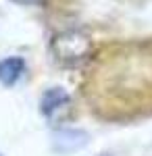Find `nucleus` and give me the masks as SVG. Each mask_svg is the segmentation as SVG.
Returning a JSON list of instances; mask_svg holds the SVG:
<instances>
[{
	"mask_svg": "<svg viewBox=\"0 0 152 156\" xmlns=\"http://www.w3.org/2000/svg\"><path fill=\"white\" fill-rule=\"evenodd\" d=\"M50 50L54 58L65 67H75L90 58L92 54V40L81 31H63L50 42Z\"/></svg>",
	"mask_w": 152,
	"mask_h": 156,
	"instance_id": "f257e3e1",
	"label": "nucleus"
},
{
	"mask_svg": "<svg viewBox=\"0 0 152 156\" xmlns=\"http://www.w3.org/2000/svg\"><path fill=\"white\" fill-rule=\"evenodd\" d=\"M85 144H88V133H83L81 129H60L52 137V148L60 154L75 152Z\"/></svg>",
	"mask_w": 152,
	"mask_h": 156,
	"instance_id": "f03ea898",
	"label": "nucleus"
},
{
	"mask_svg": "<svg viewBox=\"0 0 152 156\" xmlns=\"http://www.w3.org/2000/svg\"><path fill=\"white\" fill-rule=\"evenodd\" d=\"M69 102H71V98L63 87H50V90L44 92V96L40 100V108H42V112L46 117H52L59 110L69 106Z\"/></svg>",
	"mask_w": 152,
	"mask_h": 156,
	"instance_id": "7ed1b4c3",
	"label": "nucleus"
},
{
	"mask_svg": "<svg viewBox=\"0 0 152 156\" xmlns=\"http://www.w3.org/2000/svg\"><path fill=\"white\" fill-rule=\"evenodd\" d=\"M25 71V60L21 56H9L0 60V83L2 85H15Z\"/></svg>",
	"mask_w": 152,
	"mask_h": 156,
	"instance_id": "20e7f679",
	"label": "nucleus"
},
{
	"mask_svg": "<svg viewBox=\"0 0 152 156\" xmlns=\"http://www.w3.org/2000/svg\"><path fill=\"white\" fill-rule=\"evenodd\" d=\"M15 2H19V4H40L42 0H15Z\"/></svg>",
	"mask_w": 152,
	"mask_h": 156,
	"instance_id": "39448f33",
	"label": "nucleus"
}]
</instances>
